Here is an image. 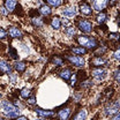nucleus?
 Here are the masks:
<instances>
[{
    "label": "nucleus",
    "mask_w": 120,
    "mask_h": 120,
    "mask_svg": "<svg viewBox=\"0 0 120 120\" xmlns=\"http://www.w3.org/2000/svg\"><path fill=\"white\" fill-rule=\"evenodd\" d=\"M106 20H107V14H106V12H104V11L99 12V14L97 15V17H96V21L99 24H104L105 22H106Z\"/></svg>",
    "instance_id": "nucleus-24"
},
{
    "label": "nucleus",
    "mask_w": 120,
    "mask_h": 120,
    "mask_svg": "<svg viewBox=\"0 0 120 120\" xmlns=\"http://www.w3.org/2000/svg\"><path fill=\"white\" fill-rule=\"evenodd\" d=\"M61 14L64 15L66 19H72L76 16L77 14V9L75 6H69V7H65L62 11H61Z\"/></svg>",
    "instance_id": "nucleus-10"
},
{
    "label": "nucleus",
    "mask_w": 120,
    "mask_h": 120,
    "mask_svg": "<svg viewBox=\"0 0 120 120\" xmlns=\"http://www.w3.org/2000/svg\"><path fill=\"white\" fill-rule=\"evenodd\" d=\"M105 52H106V47H98L96 51H95V57H98V56H102V54H104Z\"/></svg>",
    "instance_id": "nucleus-29"
},
{
    "label": "nucleus",
    "mask_w": 120,
    "mask_h": 120,
    "mask_svg": "<svg viewBox=\"0 0 120 120\" xmlns=\"http://www.w3.org/2000/svg\"><path fill=\"white\" fill-rule=\"evenodd\" d=\"M1 96H2V95H1V92H0V98H1Z\"/></svg>",
    "instance_id": "nucleus-45"
},
{
    "label": "nucleus",
    "mask_w": 120,
    "mask_h": 120,
    "mask_svg": "<svg viewBox=\"0 0 120 120\" xmlns=\"http://www.w3.org/2000/svg\"><path fill=\"white\" fill-rule=\"evenodd\" d=\"M92 1V8L97 12H102L109 5V0H91Z\"/></svg>",
    "instance_id": "nucleus-9"
},
{
    "label": "nucleus",
    "mask_w": 120,
    "mask_h": 120,
    "mask_svg": "<svg viewBox=\"0 0 120 120\" xmlns=\"http://www.w3.org/2000/svg\"><path fill=\"white\" fill-rule=\"evenodd\" d=\"M9 80H11V83H16V80H17V74L14 73H9Z\"/></svg>",
    "instance_id": "nucleus-35"
},
{
    "label": "nucleus",
    "mask_w": 120,
    "mask_h": 120,
    "mask_svg": "<svg viewBox=\"0 0 120 120\" xmlns=\"http://www.w3.org/2000/svg\"><path fill=\"white\" fill-rule=\"evenodd\" d=\"M92 86V81H89V80H87V81H82V84H81V87L82 88H89Z\"/></svg>",
    "instance_id": "nucleus-34"
},
{
    "label": "nucleus",
    "mask_w": 120,
    "mask_h": 120,
    "mask_svg": "<svg viewBox=\"0 0 120 120\" xmlns=\"http://www.w3.org/2000/svg\"><path fill=\"white\" fill-rule=\"evenodd\" d=\"M113 58L116 60H120V47L113 52Z\"/></svg>",
    "instance_id": "nucleus-37"
},
{
    "label": "nucleus",
    "mask_w": 120,
    "mask_h": 120,
    "mask_svg": "<svg viewBox=\"0 0 120 120\" xmlns=\"http://www.w3.org/2000/svg\"><path fill=\"white\" fill-rule=\"evenodd\" d=\"M107 64V59H105V58H103V57H95L94 59H91V61H90V66L92 67H103L104 65H106Z\"/></svg>",
    "instance_id": "nucleus-12"
},
{
    "label": "nucleus",
    "mask_w": 120,
    "mask_h": 120,
    "mask_svg": "<svg viewBox=\"0 0 120 120\" xmlns=\"http://www.w3.org/2000/svg\"><path fill=\"white\" fill-rule=\"evenodd\" d=\"M79 9H80V13L84 16H91L92 15V7L86 0H82L79 4Z\"/></svg>",
    "instance_id": "nucleus-6"
},
{
    "label": "nucleus",
    "mask_w": 120,
    "mask_h": 120,
    "mask_svg": "<svg viewBox=\"0 0 120 120\" xmlns=\"http://www.w3.org/2000/svg\"><path fill=\"white\" fill-rule=\"evenodd\" d=\"M31 24L35 28H42L44 26V21L41 16H32L31 17Z\"/></svg>",
    "instance_id": "nucleus-17"
},
{
    "label": "nucleus",
    "mask_w": 120,
    "mask_h": 120,
    "mask_svg": "<svg viewBox=\"0 0 120 120\" xmlns=\"http://www.w3.org/2000/svg\"><path fill=\"white\" fill-rule=\"evenodd\" d=\"M76 42L81 46L86 47L87 50H92V49H96L98 46V43L96 41V38L94 37H89V36H86V35H81V36H77L76 37Z\"/></svg>",
    "instance_id": "nucleus-2"
},
{
    "label": "nucleus",
    "mask_w": 120,
    "mask_h": 120,
    "mask_svg": "<svg viewBox=\"0 0 120 120\" xmlns=\"http://www.w3.org/2000/svg\"><path fill=\"white\" fill-rule=\"evenodd\" d=\"M72 74H73L72 68L66 67V68H62V69L59 72V77H60V79H62L64 81H69V80H71V76H72Z\"/></svg>",
    "instance_id": "nucleus-13"
},
{
    "label": "nucleus",
    "mask_w": 120,
    "mask_h": 120,
    "mask_svg": "<svg viewBox=\"0 0 120 120\" xmlns=\"http://www.w3.org/2000/svg\"><path fill=\"white\" fill-rule=\"evenodd\" d=\"M118 1H119V0H109V2L111 4V6H114V5H116Z\"/></svg>",
    "instance_id": "nucleus-41"
},
{
    "label": "nucleus",
    "mask_w": 120,
    "mask_h": 120,
    "mask_svg": "<svg viewBox=\"0 0 120 120\" xmlns=\"http://www.w3.org/2000/svg\"><path fill=\"white\" fill-rule=\"evenodd\" d=\"M75 34H76V28H75V27H73V26L66 27V29H65V35H66L68 38H73L75 36Z\"/></svg>",
    "instance_id": "nucleus-23"
},
{
    "label": "nucleus",
    "mask_w": 120,
    "mask_h": 120,
    "mask_svg": "<svg viewBox=\"0 0 120 120\" xmlns=\"http://www.w3.org/2000/svg\"><path fill=\"white\" fill-rule=\"evenodd\" d=\"M77 81H79V80H77V75L75 74V73H73L72 76H71V86H72V87H74L75 84L77 83Z\"/></svg>",
    "instance_id": "nucleus-31"
},
{
    "label": "nucleus",
    "mask_w": 120,
    "mask_h": 120,
    "mask_svg": "<svg viewBox=\"0 0 120 120\" xmlns=\"http://www.w3.org/2000/svg\"><path fill=\"white\" fill-rule=\"evenodd\" d=\"M50 7H60L62 5V0H44Z\"/></svg>",
    "instance_id": "nucleus-26"
},
{
    "label": "nucleus",
    "mask_w": 120,
    "mask_h": 120,
    "mask_svg": "<svg viewBox=\"0 0 120 120\" xmlns=\"http://www.w3.org/2000/svg\"><path fill=\"white\" fill-rule=\"evenodd\" d=\"M8 13H9V12L6 9V7H5V6H0V14L4 15V16H7Z\"/></svg>",
    "instance_id": "nucleus-36"
},
{
    "label": "nucleus",
    "mask_w": 120,
    "mask_h": 120,
    "mask_svg": "<svg viewBox=\"0 0 120 120\" xmlns=\"http://www.w3.org/2000/svg\"><path fill=\"white\" fill-rule=\"evenodd\" d=\"M51 62L53 64V65H56V66H62L64 65V59L59 57V56H54L52 60H51Z\"/></svg>",
    "instance_id": "nucleus-27"
},
{
    "label": "nucleus",
    "mask_w": 120,
    "mask_h": 120,
    "mask_svg": "<svg viewBox=\"0 0 120 120\" xmlns=\"http://www.w3.org/2000/svg\"><path fill=\"white\" fill-rule=\"evenodd\" d=\"M109 38H110V39H113V41H119L120 34L119 32H111V34L109 35Z\"/></svg>",
    "instance_id": "nucleus-30"
},
{
    "label": "nucleus",
    "mask_w": 120,
    "mask_h": 120,
    "mask_svg": "<svg viewBox=\"0 0 120 120\" xmlns=\"http://www.w3.org/2000/svg\"><path fill=\"white\" fill-rule=\"evenodd\" d=\"M111 120H120V111L119 112H117V113H116V116H114Z\"/></svg>",
    "instance_id": "nucleus-39"
},
{
    "label": "nucleus",
    "mask_w": 120,
    "mask_h": 120,
    "mask_svg": "<svg viewBox=\"0 0 120 120\" xmlns=\"http://www.w3.org/2000/svg\"><path fill=\"white\" fill-rule=\"evenodd\" d=\"M117 23H118V26L120 27V14L118 15V17H117Z\"/></svg>",
    "instance_id": "nucleus-42"
},
{
    "label": "nucleus",
    "mask_w": 120,
    "mask_h": 120,
    "mask_svg": "<svg viewBox=\"0 0 120 120\" xmlns=\"http://www.w3.org/2000/svg\"><path fill=\"white\" fill-rule=\"evenodd\" d=\"M0 120H6V119H4V118H0Z\"/></svg>",
    "instance_id": "nucleus-44"
},
{
    "label": "nucleus",
    "mask_w": 120,
    "mask_h": 120,
    "mask_svg": "<svg viewBox=\"0 0 120 120\" xmlns=\"http://www.w3.org/2000/svg\"><path fill=\"white\" fill-rule=\"evenodd\" d=\"M35 120H45V119H44V118H41V117H39L38 119H35Z\"/></svg>",
    "instance_id": "nucleus-43"
},
{
    "label": "nucleus",
    "mask_w": 120,
    "mask_h": 120,
    "mask_svg": "<svg viewBox=\"0 0 120 120\" xmlns=\"http://www.w3.org/2000/svg\"><path fill=\"white\" fill-rule=\"evenodd\" d=\"M12 69H13V67H12V65L8 61L2 60V59L0 60V73L9 74V73H12Z\"/></svg>",
    "instance_id": "nucleus-11"
},
{
    "label": "nucleus",
    "mask_w": 120,
    "mask_h": 120,
    "mask_svg": "<svg viewBox=\"0 0 120 120\" xmlns=\"http://www.w3.org/2000/svg\"><path fill=\"white\" fill-rule=\"evenodd\" d=\"M27 68V65L24 61H16L14 64V69L17 73H23Z\"/></svg>",
    "instance_id": "nucleus-22"
},
{
    "label": "nucleus",
    "mask_w": 120,
    "mask_h": 120,
    "mask_svg": "<svg viewBox=\"0 0 120 120\" xmlns=\"http://www.w3.org/2000/svg\"><path fill=\"white\" fill-rule=\"evenodd\" d=\"M38 12H39V14L42 15V16H50L51 13H52V9H51V7L49 6V5H42L41 7H39V9H38Z\"/></svg>",
    "instance_id": "nucleus-19"
},
{
    "label": "nucleus",
    "mask_w": 120,
    "mask_h": 120,
    "mask_svg": "<svg viewBox=\"0 0 120 120\" xmlns=\"http://www.w3.org/2000/svg\"><path fill=\"white\" fill-rule=\"evenodd\" d=\"M27 101H28V104H30V105H35V104H36V98H35V96L29 97Z\"/></svg>",
    "instance_id": "nucleus-38"
},
{
    "label": "nucleus",
    "mask_w": 120,
    "mask_h": 120,
    "mask_svg": "<svg viewBox=\"0 0 120 120\" xmlns=\"http://www.w3.org/2000/svg\"><path fill=\"white\" fill-rule=\"evenodd\" d=\"M113 77H114V80L118 82V83H120V66L119 68L114 72V74H113Z\"/></svg>",
    "instance_id": "nucleus-33"
},
{
    "label": "nucleus",
    "mask_w": 120,
    "mask_h": 120,
    "mask_svg": "<svg viewBox=\"0 0 120 120\" xmlns=\"http://www.w3.org/2000/svg\"><path fill=\"white\" fill-rule=\"evenodd\" d=\"M119 111H120V99H117V101H113V102L109 103V104L105 106L104 114L107 116V117H110V116L116 114Z\"/></svg>",
    "instance_id": "nucleus-3"
},
{
    "label": "nucleus",
    "mask_w": 120,
    "mask_h": 120,
    "mask_svg": "<svg viewBox=\"0 0 120 120\" xmlns=\"http://www.w3.org/2000/svg\"><path fill=\"white\" fill-rule=\"evenodd\" d=\"M0 109L4 111L7 118H17L20 116V107L15 104L8 102V101H1L0 102Z\"/></svg>",
    "instance_id": "nucleus-1"
},
{
    "label": "nucleus",
    "mask_w": 120,
    "mask_h": 120,
    "mask_svg": "<svg viewBox=\"0 0 120 120\" xmlns=\"http://www.w3.org/2000/svg\"><path fill=\"white\" fill-rule=\"evenodd\" d=\"M67 60L73 65L75 67H77V68H82L84 65H86V60L83 59L82 57H80V56H76V54H69V56H67Z\"/></svg>",
    "instance_id": "nucleus-5"
},
{
    "label": "nucleus",
    "mask_w": 120,
    "mask_h": 120,
    "mask_svg": "<svg viewBox=\"0 0 120 120\" xmlns=\"http://www.w3.org/2000/svg\"><path fill=\"white\" fill-rule=\"evenodd\" d=\"M7 34L12 38H17V39L22 38V31L19 29V28H16V27H9L8 30H7Z\"/></svg>",
    "instance_id": "nucleus-14"
},
{
    "label": "nucleus",
    "mask_w": 120,
    "mask_h": 120,
    "mask_svg": "<svg viewBox=\"0 0 120 120\" xmlns=\"http://www.w3.org/2000/svg\"><path fill=\"white\" fill-rule=\"evenodd\" d=\"M35 112L37 113V116H39L41 118H44V119H51V118L54 117V112L51 111V110H44V109H41V107H36Z\"/></svg>",
    "instance_id": "nucleus-8"
},
{
    "label": "nucleus",
    "mask_w": 120,
    "mask_h": 120,
    "mask_svg": "<svg viewBox=\"0 0 120 120\" xmlns=\"http://www.w3.org/2000/svg\"><path fill=\"white\" fill-rule=\"evenodd\" d=\"M87 116H88V111L86 109H81L72 118V120H86L87 119Z\"/></svg>",
    "instance_id": "nucleus-18"
},
{
    "label": "nucleus",
    "mask_w": 120,
    "mask_h": 120,
    "mask_svg": "<svg viewBox=\"0 0 120 120\" xmlns=\"http://www.w3.org/2000/svg\"><path fill=\"white\" fill-rule=\"evenodd\" d=\"M71 112H72L71 107H65V109H62L61 111L58 112V118L60 120H68L69 116H71Z\"/></svg>",
    "instance_id": "nucleus-15"
},
{
    "label": "nucleus",
    "mask_w": 120,
    "mask_h": 120,
    "mask_svg": "<svg viewBox=\"0 0 120 120\" xmlns=\"http://www.w3.org/2000/svg\"><path fill=\"white\" fill-rule=\"evenodd\" d=\"M77 28L83 34H90L92 31V23L86 19H81L77 21Z\"/></svg>",
    "instance_id": "nucleus-4"
},
{
    "label": "nucleus",
    "mask_w": 120,
    "mask_h": 120,
    "mask_svg": "<svg viewBox=\"0 0 120 120\" xmlns=\"http://www.w3.org/2000/svg\"><path fill=\"white\" fill-rule=\"evenodd\" d=\"M91 76L97 81H103L106 77V71L102 67H95L94 69H91Z\"/></svg>",
    "instance_id": "nucleus-7"
},
{
    "label": "nucleus",
    "mask_w": 120,
    "mask_h": 120,
    "mask_svg": "<svg viewBox=\"0 0 120 120\" xmlns=\"http://www.w3.org/2000/svg\"><path fill=\"white\" fill-rule=\"evenodd\" d=\"M7 31L6 30H4L2 28H0V41H5L6 38H7Z\"/></svg>",
    "instance_id": "nucleus-32"
},
{
    "label": "nucleus",
    "mask_w": 120,
    "mask_h": 120,
    "mask_svg": "<svg viewBox=\"0 0 120 120\" xmlns=\"http://www.w3.org/2000/svg\"><path fill=\"white\" fill-rule=\"evenodd\" d=\"M20 95H21V97H22V98H24V99H28L30 96H31V90L28 89V88H23V89L21 90Z\"/></svg>",
    "instance_id": "nucleus-28"
},
{
    "label": "nucleus",
    "mask_w": 120,
    "mask_h": 120,
    "mask_svg": "<svg viewBox=\"0 0 120 120\" xmlns=\"http://www.w3.org/2000/svg\"><path fill=\"white\" fill-rule=\"evenodd\" d=\"M15 120H28V118L24 116H19L17 118H15Z\"/></svg>",
    "instance_id": "nucleus-40"
},
{
    "label": "nucleus",
    "mask_w": 120,
    "mask_h": 120,
    "mask_svg": "<svg viewBox=\"0 0 120 120\" xmlns=\"http://www.w3.org/2000/svg\"><path fill=\"white\" fill-rule=\"evenodd\" d=\"M8 54L11 56V58L13 60H19V53H17V51H16V49H14L13 46H9L8 47Z\"/></svg>",
    "instance_id": "nucleus-25"
},
{
    "label": "nucleus",
    "mask_w": 120,
    "mask_h": 120,
    "mask_svg": "<svg viewBox=\"0 0 120 120\" xmlns=\"http://www.w3.org/2000/svg\"><path fill=\"white\" fill-rule=\"evenodd\" d=\"M4 6L8 12H14V9L17 6V2L16 0H4Z\"/></svg>",
    "instance_id": "nucleus-16"
},
{
    "label": "nucleus",
    "mask_w": 120,
    "mask_h": 120,
    "mask_svg": "<svg viewBox=\"0 0 120 120\" xmlns=\"http://www.w3.org/2000/svg\"><path fill=\"white\" fill-rule=\"evenodd\" d=\"M61 19L59 16H53L52 20H51V27L54 30H59L61 28Z\"/></svg>",
    "instance_id": "nucleus-21"
},
{
    "label": "nucleus",
    "mask_w": 120,
    "mask_h": 120,
    "mask_svg": "<svg viewBox=\"0 0 120 120\" xmlns=\"http://www.w3.org/2000/svg\"><path fill=\"white\" fill-rule=\"evenodd\" d=\"M71 50L76 56H83V54H86L88 52V50L86 47H83V46H73V47H71Z\"/></svg>",
    "instance_id": "nucleus-20"
}]
</instances>
